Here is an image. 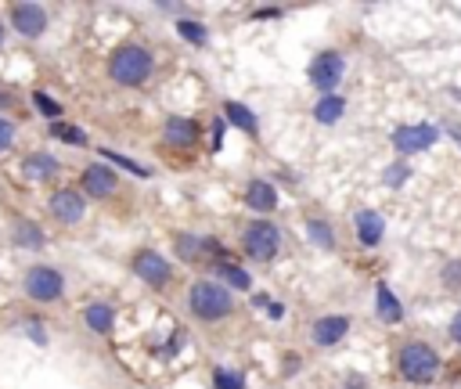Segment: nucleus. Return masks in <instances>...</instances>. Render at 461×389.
I'll return each mask as SVG.
<instances>
[{
  "label": "nucleus",
  "instance_id": "nucleus-1",
  "mask_svg": "<svg viewBox=\"0 0 461 389\" xmlns=\"http://www.w3.org/2000/svg\"><path fill=\"white\" fill-rule=\"evenodd\" d=\"M188 303H192V314H195L199 321H210V325H213V321H224V318L235 310L231 292H227L224 285H217V281H195Z\"/></svg>",
  "mask_w": 461,
  "mask_h": 389
},
{
  "label": "nucleus",
  "instance_id": "nucleus-2",
  "mask_svg": "<svg viewBox=\"0 0 461 389\" xmlns=\"http://www.w3.org/2000/svg\"><path fill=\"white\" fill-rule=\"evenodd\" d=\"M109 76L123 87H141L152 76V54L144 47H119L109 58Z\"/></svg>",
  "mask_w": 461,
  "mask_h": 389
},
{
  "label": "nucleus",
  "instance_id": "nucleus-3",
  "mask_svg": "<svg viewBox=\"0 0 461 389\" xmlns=\"http://www.w3.org/2000/svg\"><path fill=\"white\" fill-rule=\"evenodd\" d=\"M400 371L407 382H432L440 371V357L425 343H411L400 350Z\"/></svg>",
  "mask_w": 461,
  "mask_h": 389
},
{
  "label": "nucleus",
  "instance_id": "nucleus-4",
  "mask_svg": "<svg viewBox=\"0 0 461 389\" xmlns=\"http://www.w3.org/2000/svg\"><path fill=\"white\" fill-rule=\"evenodd\" d=\"M245 252L252 256V260H274L278 256V245H282V235H278V228L274 224H267V220H256V224H249V231H245Z\"/></svg>",
  "mask_w": 461,
  "mask_h": 389
},
{
  "label": "nucleus",
  "instance_id": "nucleus-5",
  "mask_svg": "<svg viewBox=\"0 0 461 389\" xmlns=\"http://www.w3.org/2000/svg\"><path fill=\"white\" fill-rule=\"evenodd\" d=\"M26 292L37 303H54L62 296V274L51 267H33L26 274Z\"/></svg>",
  "mask_w": 461,
  "mask_h": 389
},
{
  "label": "nucleus",
  "instance_id": "nucleus-6",
  "mask_svg": "<svg viewBox=\"0 0 461 389\" xmlns=\"http://www.w3.org/2000/svg\"><path fill=\"white\" fill-rule=\"evenodd\" d=\"M134 270H137V277H144V285H152V288H166L169 277H173L169 260L159 256V252H152V249H144V252L134 256Z\"/></svg>",
  "mask_w": 461,
  "mask_h": 389
},
{
  "label": "nucleus",
  "instance_id": "nucleus-7",
  "mask_svg": "<svg viewBox=\"0 0 461 389\" xmlns=\"http://www.w3.org/2000/svg\"><path fill=\"white\" fill-rule=\"evenodd\" d=\"M342 58L335 54V51H325V54H317L314 62H310V83L317 87V90H332L339 79H342Z\"/></svg>",
  "mask_w": 461,
  "mask_h": 389
},
{
  "label": "nucleus",
  "instance_id": "nucleus-8",
  "mask_svg": "<svg viewBox=\"0 0 461 389\" xmlns=\"http://www.w3.org/2000/svg\"><path fill=\"white\" fill-rule=\"evenodd\" d=\"M12 26L22 37H40L47 29V12L40 4H12Z\"/></svg>",
  "mask_w": 461,
  "mask_h": 389
},
{
  "label": "nucleus",
  "instance_id": "nucleus-9",
  "mask_svg": "<svg viewBox=\"0 0 461 389\" xmlns=\"http://www.w3.org/2000/svg\"><path fill=\"white\" fill-rule=\"evenodd\" d=\"M83 191L90 194V199H109V194L116 191V173L109 166H86L83 170Z\"/></svg>",
  "mask_w": 461,
  "mask_h": 389
},
{
  "label": "nucleus",
  "instance_id": "nucleus-10",
  "mask_svg": "<svg viewBox=\"0 0 461 389\" xmlns=\"http://www.w3.org/2000/svg\"><path fill=\"white\" fill-rule=\"evenodd\" d=\"M51 213L62 220V224H76L83 217V194L72 191V187H62L51 194Z\"/></svg>",
  "mask_w": 461,
  "mask_h": 389
},
{
  "label": "nucleus",
  "instance_id": "nucleus-11",
  "mask_svg": "<svg viewBox=\"0 0 461 389\" xmlns=\"http://www.w3.org/2000/svg\"><path fill=\"white\" fill-rule=\"evenodd\" d=\"M432 141H436V130L432 127H400L393 134V145L400 152H425Z\"/></svg>",
  "mask_w": 461,
  "mask_h": 389
},
{
  "label": "nucleus",
  "instance_id": "nucleus-12",
  "mask_svg": "<svg viewBox=\"0 0 461 389\" xmlns=\"http://www.w3.org/2000/svg\"><path fill=\"white\" fill-rule=\"evenodd\" d=\"M166 141L177 145V148H195L199 145V127L192 120L173 116V120H166Z\"/></svg>",
  "mask_w": 461,
  "mask_h": 389
},
{
  "label": "nucleus",
  "instance_id": "nucleus-13",
  "mask_svg": "<svg viewBox=\"0 0 461 389\" xmlns=\"http://www.w3.org/2000/svg\"><path fill=\"white\" fill-rule=\"evenodd\" d=\"M346 332H350V321H346L342 314H332V318H321V321L314 325V343H317V346H335Z\"/></svg>",
  "mask_w": 461,
  "mask_h": 389
},
{
  "label": "nucleus",
  "instance_id": "nucleus-14",
  "mask_svg": "<svg viewBox=\"0 0 461 389\" xmlns=\"http://www.w3.org/2000/svg\"><path fill=\"white\" fill-rule=\"evenodd\" d=\"M177 252H180V260H188V263H199L202 252L224 256V252L217 249V242H210V238H192V235H180V238H177Z\"/></svg>",
  "mask_w": 461,
  "mask_h": 389
},
{
  "label": "nucleus",
  "instance_id": "nucleus-15",
  "mask_svg": "<svg viewBox=\"0 0 461 389\" xmlns=\"http://www.w3.org/2000/svg\"><path fill=\"white\" fill-rule=\"evenodd\" d=\"M245 203L252 210H259V213H270L274 206H278V191H274L267 180H252L249 191H245Z\"/></svg>",
  "mask_w": 461,
  "mask_h": 389
},
{
  "label": "nucleus",
  "instance_id": "nucleus-16",
  "mask_svg": "<svg viewBox=\"0 0 461 389\" xmlns=\"http://www.w3.org/2000/svg\"><path fill=\"white\" fill-rule=\"evenodd\" d=\"M383 217L379 213H372V210H364V213H357V238L364 242V245H379L383 242Z\"/></svg>",
  "mask_w": 461,
  "mask_h": 389
},
{
  "label": "nucleus",
  "instance_id": "nucleus-17",
  "mask_svg": "<svg viewBox=\"0 0 461 389\" xmlns=\"http://www.w3.org/2000/svg\"><path fill=\"white\" fill-rule=\"evenodd\" d=\"M83 321H86V328H95V332H112V325H116V310L109 307V303H90L86 310H83Z\"/></svg>",
  "mask_w": 461,
  "mask_h": 389
},
{
  "label": "nucleus",
  "instance_id": "nucleus-18",
  "mask_svg": "<svg viewBox=\"0 0 461 389\" xmlns=\"http://www.w3.org/2000/svg\"><path fill=\"white\" fill-rule=\"evenodd\" d=\"M375 296H379V318H383V321H390V325H397V321L404 318V307H400V300L390 292V285H379Z\"/></svg>",
  "mask_w": 461,
  "mask_h": 389
},
{
  "label": "nucleus",
  "instance_id": "nucleus-19",
  "mask_svg": "<svg viewBox=\"0 0 461 389\" xmlns=\"http://www.w3.org/2000/svg\"><path fill=\"white\" fill-rule=\"evenodd\" d=\"M22 170H26V177H33V180H44V177L58 173V162H54L51 155H26Z\"/></svg>",
  "mask_w": 461,
  "mask_h": 389
},
{
  "label": "nucleus",
  "instance_id": "nucleus-20",
  "mask_svg": "<svg viewBox=\"0 0 461 389\" xmlns=\"http://www.w3.org/2000/svg\"><path fill=\"white\" fill-rule=\"evenodd\" d=\"M224 116H227V123H235V127H238V130H245V134H252V130H256L252 112H249L245 105H238V102H227V105H224Z\"/></svg>",
  "mask_w": 461,
  "mask_h": 389
},
{
  "label": "nucleus",
  "instance_id": "nucleus-21",
  "mask_svg": "<svg viewBox=\"0 0 461 389\" xmlns=\"http://www.w3.org/2000/svg\"><path fill=\"white\" fill-rule=\"evenodd\" d=\"M342 109H346L342 97H325V102L314 109V116H317V123H335L342 116Z\"/></svg>",
  "mask_w": 461,
  "mask_h": 389
},
{
  "label": "nucleus",
  "instance_id": "nucleus-22",
  "mask_svg": "<svg viewBox=\"0 0 461 389\" xmlns=\"http://www.w3.org/2000/svg\"><path fill=\"white\" fill-rule=\"evenodd\" d=\"M51 134L62 137V141H69V145H76V148L86 145V134H83L79 127H69V123H51Z\"/></svg>",
  "mask_w": 461,
  "mask_h": 389
},
{
  "label": "nucleus",
  "instance_id": "nucleus-23",
  "mask_svg": "<svg viewBox=\"0 0 461 389\" xmlns=\"http://www.w3.org/2000/svg\"><path fill=\"white\" fill-rule=\"evenodd\" d=\"M15 238H19V245H33V249H40V245H44V235L37 231V224H19Z\"/></svg>",
  "mask_w": 461,
  "mask_h": 389
},
{
  "label": "nucleus",
  "instance_id": "nucleus-24",
  "mask_svg": "<svg viewBox=\"0 0 461 389\" xmlns=\"http://www.w3.org/2000/svg\"><path fill=\"white\" fill-rule=\"evenodd\" d=\"M177 29H180V37H184V40H192V44H206V29H202L199 22H192V19L177 22Z\"/></svg>",
  "mask_w": 461,
  "mask_h": 389
},
{
  "label": "nucleus",
  "instance_id": "nucleus-25",
  "mask_svg": "<svg viewBox=\"0 0 461 389\" xmlns=\"http://www.w3.org/2000/svg\"><path fill=\"white\" fill-rule=\"evenodd\" d=\"M220 274H224L235 288H249V285H252V281H249V274H245L242 267H235V263H220Z\"/></svg>",
  "mask_w": 461,
  "mask_h": 389
},
{
  "label": "nucleus",
  "instance_id": "nucleus-26",
  "mask_svg": "<svg viewBox=\"0 0 461 389\" xmlns=\"http://www.w3.org/2000/svg\"><path fill=\"white\" fill-rule=\"evenodd\" d=\"M33 102H37V109H40L47 120H54V123H58V116H62V105H58V102H51V97H47V94H40V90L33 94Z\"/></svg>",
  "mask_w": 461,
  "mask_h": 389
},
{
  "label": "nucleus",
  "instance_id": "nucleus-27",
  "mask_svg": "<svg viewBox=\"0 0 461 389\" xmlns=\"http://www.w3.org/2000/svg\"><path fill=\"white\" fill-rule=\"evenodd\" d=\"M310 238H314V242H317L321 249H332V242H335L325 220H310Z\"/></svg>",
  "mask_w": 461,
  "mask_h": 389
},
{
  "label": "nucleus",
  "instance_id": "nucleus-28",
  "mask_svg": "<svg viewBox=\"0 0 461 389\" xmlns=\"http://www.w3.org/2000/svg\"><path fill=\"white\" fill-rule=\"evenodd\" d=\"M105 159H112L116 166H123V170H130V173H137V177H148L152 170H144V166H137V162H130V159H123V155H116V152H105Z\"/></svg>",
  "mask_w": 461,
  "mask_h": 389
},
{
  "label": "nucleus",
  "instance_id": "nucleus-29",
  "mask_svg": "<svg viewBox=\"0 0 461 389\" xmlns=\"http://www.w3.org/2000/svg\"><path fill=\"white\" fill-rule=\"evenodd\" d=\"M217 389H242V378H238L235 371L217 368Z\"/></svg>",
  "mask_w": 461,
  "mask_h": 389
},
{
  "label": "nucleus",
  "instance_id": "nucleus-30",
  "mask_svg": "<svg viewBox=\"0 0 461 389\" xmlns=\"http://www.w3.org/2000/svg\"><path fill=\"white\" fill-rule=\"evenodd\" d=\"M407 173H411V170H407L404 162H397V166H390V170H386V184H390V187H397V184H404V180H407Z\"/></svg>",
  "mask_w": 461,
  "mask_h": 389
},
{
  "label": "nucleus",
  "instance_id": "nucleus-31",
  "mask_svg": "<svg viewBox=\"0 0 461 389\" xmlns=\"http://www.w3.org/2000/svg\"><path fill=\"white\" fill-rule=\"evenodd\" d=\"M12 141H15V127H12V120H0V152H8V148H12Z\"/></svg>",
  "mask_w": 461,
  "mask_h": 389
},
{
  "label": "nucleus",
  "instance_id": "nucleus-32",
  "mask_svg": "<svg viewBox=\"0 0 461 389\" xmlns=\"http://www.w3.org/2000/svg\"><path fill=\"white\" fill-rule=\"evenodd\" d=\"M443 277H447V285H461V263H447Z\"/></svg>",
  "mask_w": 461,
  "mask_h": 389
},
{
  "label": "nucleus",
  "instance_id": "nucleus-33",
  "mask_svg": "<svg viewBox=\"0 0 461 389\" xmlns=\"http://www.w3.org/2000/svg\"><path fill=\"white\" fill-rule=\"evenodd\" d=\"M450 335L461 343V310H457V318H454V325H450Z\"/></svg>",
  "mask_w": 461,
  "mask_h": 389
},
{
  "label": "nucleus",
  "instance_id": "nucleus-34",
  "mask_svg": "<svg viewBox=\"0 0 461 389\" xmlns=\"http://www.w3.org/2000/svg\"><path fill=\"white\" fill-rule=\"evenodd\" d=\"M0 44H4V26H0Z\"/></svg>",
  "mask_w": 461,
  "mask_h": 389
}]
</instances>
